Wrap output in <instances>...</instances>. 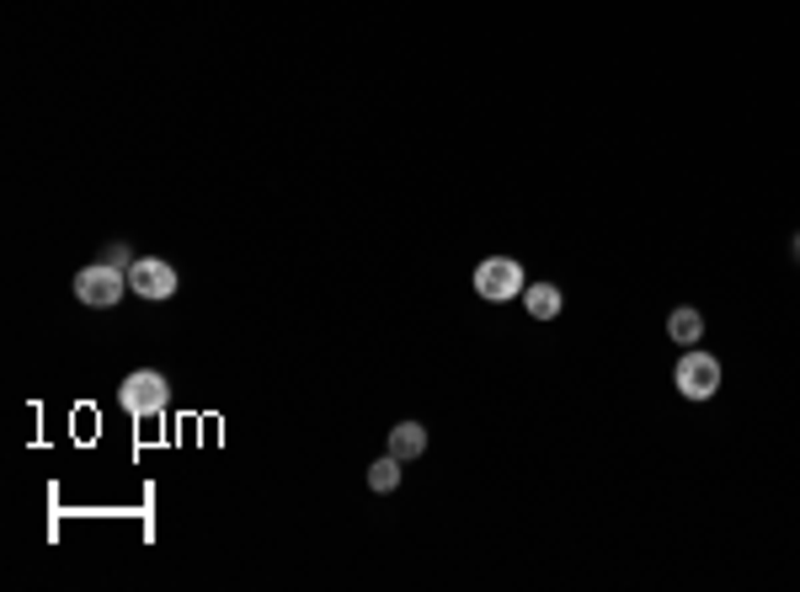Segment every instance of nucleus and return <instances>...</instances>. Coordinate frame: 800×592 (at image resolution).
I'll use <instances>...</instances> for the list:
<instances>
[{"instance_id":"4","label":"nucleus","mask_w":800,"mask_h":592,"mask_svg":"<svg viewBox=\"0 0 800 592\" xmlns=\"http://www.w3.org/2000/svg\"><path fill=\"white\" fill-rule=\"evenodd\" d=\"M476 294L502 305V299H523V267L518 257H485L476 267Z\"/></svg>"},{"instance_id":"8","label":"nucleus","mask_w":800,"mask_h":592,"mask_svg":"<svg viewBox=\"0 0 800 592\" xmlns=\"http://www.w3.org/2000/svg\"><path fill=\"white\" fill-rule=\"evenodd\" d=\"M523 305L534 320H556L560 316V288L556 283H523Z\"/></svg>"},{"instance_id":"9","label":"nucleus","mask_w":800,"mask_h":592,"mask_svg":"<svg viewBox=\"0 0 800 592\" xmlns=\"http://www.w3.org/2000/svg\"><path fill=\"white\" fill-rule=\"evenodd\" d=\"M396 486H400V459L396 454H385V459L368 465V491H396Z\"/></svg>"},{"instance_id":"1","label":"nucleus","mask_w":800,"mask_h":592,"mask_svg":"<svg viewBox=\"0 0 800 592\" xmlns=\"http://www.w3.org/2000/svg\"><path fill=\"white\" fill-rule=\"evenodd\" d=\"M123 411L134 417V422H150V417H160L165 411V400H171V390H165V374L160 368H134L128 379H123Z\"/></svg>"},{"instance_id":"7","label":"nucleus","mask_w":800,"mask_h":592,"mask_svg":"<svg viewBox=\"0 0 800 592\" xmlns=\"http://www.w3.org/2000/svg\"><path fill=\"white\" fill-rule=\"evenodd\" d=\"M667 337L678 342V348H694V342H705V316L694 310V305H683L667 316Z\"/></svg>"},{"instance_id":"6","label":"nucleus","mask_w":800,"mask_h":592,"mask_svg":"<svg viewBox=\"0 0 800 592\" xmlns=\"http://www.w3.org/2000/svg\"><path fill=\"white\" fill-rule=\"evenodd\" d=\"M422 448H427V428L422 422H396L390 428V454H396L400 465L405 459H422Z\"/></svg>"},{"instance_id":"11","label":"nucleus","mask_w":800,"mask_h":592,"mask_svg":"<svg viewBox=\"0 0 800 592\" xmlns=\"http://www.w3.org/2000/svg\"><path fill=\"white\" fill-rule=\"evenodd\" d=\"M796 257H800V236H796Z\"/></svg>"},{"instance_id":"3","label":"nucleus","mask_w":800,"mask_h":592,"mask_svg":"<svg viewBox=\"0 0 800 592\" xmlns=\"http://www.w3.org/2000/svg\"><path fill=\"white\" fill-rule=\"evenodd\" d=\"M673 385H678L688 400H710L720 390V357L699 353V348H683L678 368H673Z\"/></svg>"},{"instance_id":"5","label":"nucleus","mask_w":800,"mask_h":592,"mask_svg":"<svg viewBox=\"0 0 800 592\" xmlns=\"http://www.w3.org/2000/svg\"><path fill=\"white\" fill-rule=\"evenodd\" d=\"M128 288H134L139 299L160 305V299H171V294H176V267H171V262H160V257H139V262L128 267Z\"/></svg>"},{"instance_id":"10","label":"nucleus","mask_w":800,"mask_h":592,"mask_svg":"<svg viewBox=\"0 0 800 592\" xmlns=\"http://www.w3.org/2000/svg\"><path fill=\"white\" fill-rule=\"evenodd\" d=\"M128 257H134V251H128V246H107V251H102V262H113V267H134V262H128Z\"/></svg>"},{"instance_id":"2","label":"nucleus","mask_w":800,"mask_h":592,"mask_svg":"<svg viewBox=\"0 0 800 592\" xmlns=\"http://www.w3.org/2000/svg\"><path fill=\"white\" fill-rule=\"evenodd\" d=\"M128 288V267H113V262H91L76 273V299L91 305V310H113Z\"/></svg>"}]
</instances>
